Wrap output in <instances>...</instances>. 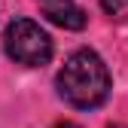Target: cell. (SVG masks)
<instances>
[{"instance_id":"1","label":"cell","mask_w":128,"mask_h":128,"mask_svg":"<svg viewBox=\"0 0 128 128\" xmlns=\"http://www.w3.org/2000/svg\"><path fill=\"white\" fill-rule=\"evenodd\" d=\"M58 94L70 107L79 110H94L107 101L110 94V70L101 61L98 52L92 49H76L64 67L58 70Z\"/></svg>"},{"instance_id":"2","label":"cell","mask_w":128,"mask_h":128,"mask_svg":"<svg viewBox=\"0 0 128 128\" xmlns=\"http://www.w3.org/2000/svg\"><path fill=\"white\" fill-rule=\"evenodd\" d=\"M3 46H6V55L24 64V67H40L52 58L49 34L30 18H15L3 34Z\"/></svg>"},{"instance_id":"3","label":"cell","mask_w":128,"mask_h":128,"mask_svg":"<svg viewBox=\"0 0 128 128\" xmlns=\"http://www.w3.org/2000/svg\"><path fill=\"white\" fill-rule=\"evenodd\" d=\"M43 15H46L52 24L64 28V30H79V28H86V22H88L86 9L76 6L73 0H67V3H49V6H43Z\"/></svg>"},{"instance_id":"4","label":"cell","mask_w":128,"mask_h":128,"mask_svg":"<svg viewBox=\"0 0 128 128\" xmlns=\"http://www.w3.org/2000/svg\"><path fill=\"white\" fill-rule=\"evenodd\" d=\"M52 128H79V125H76V122H67V119H61V122H55Z\"/></svg>"},{"instance_id":"5","label":"cell","mask_w":128,"mask_h":128,"mask_svg":"<svg viewBox=\"0 0 128 128\" xmlns=\"http://www.w3.org/2000/svg\"><path fill=\"white\" fill-rule=\"evenodd\" d=\"M43 6H49V3H67V0H40Z\"/></svg>"},{"instance_id":"6","label":"cell","mask_w":128,"mask_h":128,"mask_svg":"<svg viewBox=\"0 0 128 128\" xmlns=\"http://www.w3.org/2000/svg\"><path fill=\"white\" fill-rule=\"evenodd\" d=\"M110 128H122V125H110Z\"/></svg>"}]
</instances>
